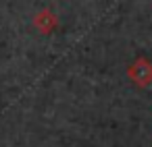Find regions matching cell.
I'll return each instance as SVG.
<instances>
[{
    "label": "cell",
    "instance_id": "2",
    "mask_svg": "<svg viewBox=\"0 0 152 147\" xmlns=\"http://www.w3.org/2000/svg\"><path fill=\"white\" fill-rule=\"evenodd\" d=\"M34 27L40 31V33H44V35H50L56 27H58V17L54 15V11H50V9H40L36 15H34Z\"/></svg>",
    "mask_w": 152,
    "mask_h": 147
},
{
    "label": "cell",
    "instance_id": "1",
    "mask_svg": "<svg viewBox=\"0 0 152 147\" xmlns=\"http://www.w3.org/2000/svg\"><path fill=\"white\" fill-rule=\"evenodd\" d=\"M127 77L137 87H148L152 83V62L148 58H135L127 66Z\"/></svg>",
    "mask_w": 152,
    "mask_h": 147
}]
</instances>
